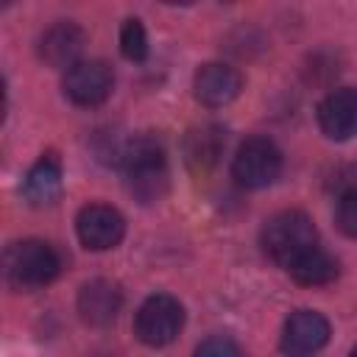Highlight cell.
Segmentation results:
<instances>
[{"label": "cell", "instance_id": "obj_1", "mask_svg": "<svg viewBox=\"0 0 357 357\" xmlns=\"http://www.w3.org/2000/svg\"><path fill=\"white\" fill-rule=\"evenodd\" d=\"M120 167L126 173L128 190L142 204H151L165 195L170 170H167L165 148L153 134H139L134 139H126L120 153Z\"/></svg>", "mask_w": 357, "mask_h": 357}, {"label": "cell", "instance_id": "obj_2", "mask_svg": "<svg viewBox=\"0 0 357 357\" xmlns=\"http://www.w3.org/2000/svg\"><path fill=\"white\" fill-rule=\"evenodd\" d=\"M259 243H262V251L287 271L298 257H304L310 248L318 245V231L310 215L298 209H284L265 220Z\"/></svg>", "mask_w": 357, "mask_h": 357}, {"label": "cell", "instance_id": "obj_3", "mask_svg": "<svg viewBox=\"0 0 357 357\" xmlns=\"http://www.w3.org/2000/svg\"><path fill=\"white\" fill-rule=\"evenodd\" d=\"M59 273H61V257L45 240H20L6 251V279L17 290L45 287Z\"/></svg>", "mask_w": 357, "mask_h": 357}, {"label": "cell", "instance_id": "obj_4", "mask_svg": "<svg viewBox=\"0 0 357 357\" xmlns=\"http://www.w3.org/2000/svg\"><path fill=\"white\" fill-rule=\"evenodd\" d=\"M184 326V307L178 298L167 296V293H156L148 296L134 318V335L145 343V346H167L178 337Z\"/></svg>", "mask_w": 357, "mask_h": 357}, {"label": "cell", "instance_id": "obj_5", "mask_svg": "<svg viewBox=\"0 0 357 357\" xmlns=\"http://www.w3.org/2000/svg\"><path fill=\"white\" fill-rule=\"evenodd\" d=\"M282 173V151L268 137H248L231 162V178L245 190L268 187Z\"/></svg>", "mask_w": 357, "mask_h": 357}, {"label": "cell", "instance_id": "obj_6", "mask_svg": "<svg viewBox=\"0 0 357 357\" xmlns=\"http://www.w3.org/2000/svg\"><path fill=\"white\" fill-rule=\"evenodd\" d=\"M75 231L84 248L89 251H109L126 234L123 215L109 204H86L75 218Z\"/></svg>", "mask_w": 357, "mask_h": 357}, {"label": "cell", "instance_id": "obj_7", "mask_svg": "<svg viewBox=\"0 0 357 357\" xmlns=\"http://www.w3.org/2000/svg\"><path fill=\"white\" fill-rule=\"evenodd\" d=\"M114 73L106 61H78L64 73V95L75 106H98L112 95Z\"/></svg>", "mask_w": 357, "mask_h": 357}, {"label": "cell", "instance_id": "obj_8", "mask_svg": "<svg viewBox=\"0 0 357 357\" xmlns=\"http://www.w3.org/2000/svg\"><path fill=\"white\" fill-rule=\"evenodd\" d=\"M329 343V321L315 310H296L282 329V351L287 357H312Z\"/></svg>", "mask_w": 357, "mask_h": 357}, {"label": "cell", "instance_id": "obj_9", "mask_svg": "<svg viewBox=\"0 0 357 357\" xmlns=\"http://www.w3.org/2000/svg\"><path fill=\"white\" fill-rule=\"evenodd\" d=\"M240 86H243L240 73L220 61H209V64L198 67V73L192 78V92H195L198 103H204L209 109L231 103L240 95Z\"/></svg>", "mask_w": 357, "mask_h": 357}, {"label": "cell", "instance_id": "obj_10", "mask_svg": "<svg viewBox=\"0 0 357 357\" xmlns=\"http://www.w3.org/2000/svg\"><path fill=\"white\" fill-rule=\"evenodd\" d=\"M318 126L329 139H351L357 134V89L343 86L318 103Z\"/></svg>", "mask_w": 357, "mask_h": 357}, {"label": "cell", "instance_id": "obj_11", "mask_svg": "<svg viewBox=\"0 0 357 357\" xmlns=\"http://www.w3.org/2000/svg\"><path fill=\"white\" fill-rule=\"evenodd\" d=\"M81 50H84V31L70 20H61L56 25H50L39 39V59L50 67L70 70L73 64L81 61L78 59Z\"/></svg>", "mask_w": 357, "mask_h": 357}, {"label": "cell", "instance_id": "obj_12", "mask_svg": "<svg viewBox=\"0 0 357 357\" xmlns=\"http://www.w3.org/2000/svg\"><path fill=\"white\" fill-rule=\"evenodd\" d=\"M120 304H123V293L109 279H92L78 293V312L92 326L112 324L114 315L120 312Z\"/></svg>", "mask_w": 357, "mask_h": 357}, {"label": "cell", "instance_id": "obj_13", "mask_svg": "<svg viewBox=\"0 0 357 357\" xmlns=\"http://www.w3.org/2000/svg\"><path fill=\"white\" fill-rule=\"evenodd\" d=\"M223 145H226V134H223L220 126L206 123V126L192 128L184 139V159H187L190 170L198 173V176L209 173L218 165V159L223 153Z\"/></svg>", "mask_w": 357, "mask_h": 357}, {"label": "cell", "instance_id": "obj_14", "mask_svg": "<svg viewBox=\"0 0 357 357\" xmlns=\"http://www.w3.org/2000/svg\"><path fill=\"white\" fill-rule=\"evenodd\" d=\"M22 192L33 206H45V204H53L59 198V192H61V162H59L56 153H42L39 156V162L25 176Z\"/></svg>", "mask_w": 357, "mask_h": 357}, {"label": "cell", "instance_id": "obj_15", "mask_svg": "<svg viewBox=\"0 0 357 357\" xmlns=\"http://www.w3.org/2000/svg\"><path fill=\"white\" fill-rule=\"evenodd\" d=\"M287 273L298 282V284H310V287H318V284H329L335 276H337V259L324 251L321 245L310 248L304 257H298Z\"/></svg>", "mask_w": 357, "mask_h": 357}, {"label": "cell", "instance_id": "obj_16", "mask_svg": "<svg viewBox=\"0 0 357 357\" xmlns=\"http://www.w3.org/2000/svg\"><path fill=\"white\" fill-rule=\"evenodd\" d=\"M120 50L128 61H145L148 56V33L137 17H128L120 28Z\"/></svg>", "mask_w": 357, "mask_h": 357}, {"label": "cell", "instance_id": "obj_17", "mask_svg": "<svg viewBox=\"0 0 357 357\" xmlns=\"http://www.w3.org/2000/svg\"><path fill=\"white\" fill-rule=\"evenodd\" d=\"M335 223L346 237L357 240V187L346 190L335 206Z\"/></svg>", "mask_w": 357, "mask_h": 357}, {"label": "cell", "instance_id": "obj_18", "mask_svg": "<svg viewBox=\"0 0 357 357\" xmlns=\"http://www.w3.org/2000/svg\"><path fill=\"white\" fill-rule=\"evenodd\" d=\"M192 357H243V354H240V346H237L231 337L215 335V337H206V340L195 349Z\"/></svg>", "mask_w": 357, "mask_h": 357}, {"label": "cell", "instance_id": "obj_19", "mask_svg": "<svg viewBox=\"0 0 357 357\" xmlns=\"http://www.w3.org/2000/svg\"><path fill=\"white\" fill-rule=\"evenodd\" d=\"M351 357H357V349H354V351H351Z\"/></svg>", "mask_w": 357, "mask_h": 357}]
</instances>
